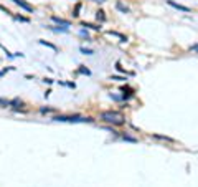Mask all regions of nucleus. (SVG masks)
<instances>
[{"mask_svg":"<svg viewBox=\"0 0 198 187\" xmlns=\"http://www.w3.org/2000/svg\"><path fill=\"white\" fill-rule=\"evenodd\" d=\"M98 18L101 20V22H103V20H106V17H104V12H103V10H99V12H98Z\"/></svg>","mask_w":198,"mask_h":187,"instance_id":"nucleus-9","label":"nucleus"},{"mask_svg":"<svg viewBox=\"0 0 198 187\" xmlns=\"http://www.w3.org/2000/svg\"><path fill=\"white\" fill-rule=\"evenodd\" d=\"M116 7H117V10H121L122 13H127V12H129V7H126L122 2H117V3H116Z\"/></svg>","mask_w":198,"mask_h":187,"instance_id":"nucleus-5","label":"nucleus"},{"mask_svg":"<svg viewBox=\"0 0 198 187\" xmlns=\"http://www.w3.org/2000/svg\"><path fill=\"white\" fill-rule=\"evenodd\" d=\"M83 27H89V28H92V30H101L99 25H92V23H83Z\"/></svg>","mask_w":198,"mask_h":187,"instance_id":"nucleus-8","label":"nucleus"},{"mask_svg":"<svg viewBox=\"0 0 198 187\" xmlns=\"http://www.w3.org/2000/svg\"><path fill=\"white\" fill-rule=\"evenodd\" d=\"M79 9H81V5H79V3H78V5H76V9H74V12H73V17H78V12H79Z\"/></svg>","mask_w":198,"mask_h":187,"instance_id":"nucleus-10","label":"nucleus"},{"mask_svg":"<svg viewBox=\"0 0 198 187\" xmlns=\"http://www.w3.org/2000/svg\"><path fill=\"white\" fill-rule=\"evenodd\" d=\"M53 20L56 23H61V25L64 27H70V22H66V20H63V18H59V17H53Z\"/></svg>","mask_w":198,"mask_h":187,"instance_id":"nucleus-6","label":"nucleus"},{"mask_svg":"<svg viewBox=\"0 0 198 187\" xmlns=\"http://www.w3.org/2000/svg\"><path fill=\"white\" fill-rule=\"evenodd\" d=\"M55 121H63V123H89V118H83V116H55Z\"/></svg>","mask_w":198,"mask_h":187,"instance_id":"nucleus-2","label":"nucleus"},{"mask_svg":"<svg viewBox=\"0 0 198 187\" xmlns=\"http://www.w3.org/2000/svg\"><path fill=\"white\" fill-rule=\"evenodd\" d=\"M81 51L84 55H92V50H86V48H81Z\"/></svg>","mask_w":198,"mask_h":187,"instance_id":"nucleus-11","label":"nucleus"},{"mask_svg":"<svg viewBox=\"0 0 198 187\" xmlns=\"http://www.w3.org/2000/svg\"><path fill=\"white\" fill-rule=\"evenodd\" d=\"M167 3L170 7H173V9H177V10H182V12H190L188 7H185V5H180V3H177V2H173V0H167Z\"/></svg>","mask_w":198,"mask_h":187,"instance_id":"nucleus-4","label":"nucleus"},{"mask_svg":"<svg viewBox=\"0 0 198 187\" xmlns=\"http://www.w3.org/2000/svg\"><path fill=\"white\" fill-rule=\"evenodd\" d=\"M13 3H17L18 7H22L23 10H27V12H33V7L30 5V3H27L25 0H12Z\"/></svg>","mask_w":198,"mask_h":187,"instance_id":"nucleus-3","label":"nucleus"},{"mask_svg":"<svg viewBox=\"0 0 198 187\" xmlns=\"http://www.w3.org/2000/svg\"><path fill=\"white\" fill-rule=\"evenodd\" d=\"M153 137H157V139H162V141H168V143H173V139H172V137H168V136H160V134H153Z\"/></svg>","mask_w":198,"mask_h":187,"instance_id":"nucleus-7","label":"nucleus"},{"mask_svg":"<svg viewBox=\"0 0 198 187\" xmlns=\"http://www.w3.org/2000/svg\"><path fill=\"white\" fill-rule=\"evenodd\" d=\"M101 119L106 121V123H111V124H122L124 114L122 113H117V111H104L101 114Z\"/></svg>","mask_w":198,"mask_h":187,"instance_id":"nucleus-1","label":"nucleus"},{"mask_svg":"<svg viewBox=\"0 0 198 187\" xmlns=\"http://www.w3.org/2000/svg\"><path fill=\"white\" fill-rule=\"evenodd\" d=\"M79 71H81V73H86V75H89V70H84V68H81Z\"/></svg>","mask_w":198,"mask_h":187,"instance_id":"nucleus-12","label":"nucleus"}]
</instances>
